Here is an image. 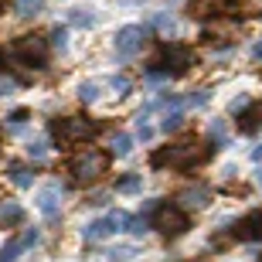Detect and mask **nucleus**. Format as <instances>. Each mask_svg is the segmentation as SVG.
<instances>
[{
    "mask_svg": "<svg viewBox=\"0 0 262 262\" xmlns=\"http://www.w3.org/2000/svg\"><path fill=\"white\" fill-rule=\"evenodd\" d=\"M252 160H262V143H259V146L252 150Z\"/></svg>",
    "mask_w": 262,
    "mask_h": 262,
    "instance_id": "obj_32",
    "label": "nucleus"
},
{
    "mask_svg": "<svg viewBox=\"0 0 262 262\" xmlns=\"http://www.w3.org/2000/svg\"><path fill=\"white\" fill-rule=\"evenodd\" d=\"M143 41H146V31L140 28V24H126V28H119V34H116V51L123 58H133L136 51L143 48Z\"/></svg>",
    "mask_w": 262,
    "mask_h": 262,
    "instance_id": "obj_6",
    "label": "nucleus"
},
{
    "mask_svg": "<svg viewBox=\"0 0 262 262\" xmlns=\"http://www.w3.org/2000/svg\"><path fill=\"white\" fill-rule=\"evenodd\" d=\"M24 119H28V113H24V109H17V113H14V116H10V123H14V126H20V123H24Z\"/></svg>",
    "mask_w": 262,
    "mask_h": 262,
    "instance_id": "obj_30",
    "label": "nucleus"
},
{
    "mask_svg": "<svg viewBox=\"0 0 262 262\" xmlns=\"http://www.w3.org/2000/svg\"><path fill=\"white\" fill-rule=\"evenodd\" d=\"M78 96L85 99V102H96V96H99V82H85V85H82V92H78Z\"/></svg>",
    "mask_w": 262,
    "mask_h": 262,
    "instance_id": "obj_22",
    "label": "nucleus"
},
{
    "mask_svg": "<svg viewBox=\"0 0 262 262\" xmlns=\"http://www.w3.org/2000/svg\"><path fill=\"white\" fill-rule=\"evenodd\" d=\"M38 208L45 218H58V208H61V187L58 184H48V187H41V194H38Z\"/></svg>",
    "mask_w": 262,
    "mask_h": 262,
    "instance_id": "obj_8",
    "label": "nucleus"
},
{
    "mask_svg": "<svg viewBox=\"0 0 262 262\" xmlns=\"http://www.w3.org/2000/svg\"><path fill=\"white\" fill-rule=\"evenodd\" d=\"M198 160V146L194 143H177V146H167L160 154H154V167H177V170H184Z\"/></svg>",
    "mask_w": 262,
    "mask_h": 262,
    "instance_id": "obj_3",
    "label": "nucleus"
},
{
    "mask_svg": "<svg viewBox=\"0 0 262 262\" xmlns=\"http://www.w3.org/2000/svg\"><path fill=\"white\" fill-rule=\"evenodd\" d=\"M181 119H184V116H181V113H167V116H164V123H160V126H164L167 133H170V129H177V126H181Z\"/></svg>",
    "mask_w": 262,
    "mask_h": 262,
    "instance_id": "obj_24",
    "label": "nucleus"
},
{
    "mask_svg": "<svg viewBox=\"0 0 262 262\" xmlns=\"http://www.w3.org/2000/svg\"><path fill=\"white\" fill-rule=\"evenodd\" d=\"M154 228H160L164 235H181L187 228V214L177 204H157L154 208Z\"/></svg>",
    "mask_w": 262,
    "mask_h": 262,
    "instance_id": "obj_2",
    "label": "nucleus"
},
{
    "mask_svg": "<svg viewBox=\"0 0 262 262\" xmlns=\"http://www.w3.org/2000/svg\"><path fill=\"white\" fill-rule=\"evenodd\" d=\"M14 92V78H0V96H10Z\"/></svg>",
    "mask_w": 262,
    "mask_h": 262,
    "instance_id": "obj_28",
    "label": "nucleus"
},
{
    "mask_svg": "<svg viewBox=\"0 0 262 262\" xmlns=\"http://www.w3.org/2000/svg\"><path fill=\"white\" fill-rule=\"evenodd\" d=\"M14 51H17V55L28 61L31 68H45V58H48V45H45V38L28 34V38L17 41V48H14Z\"/></svg>",
    "mask_w": 262,
    "mask_h": 262,
    "instance_id": "obj_5",
    "label": "nucleus"
},
{
    "mask_svg": "<svg viewBox=\"0 0 262 262\" xmlns=\"http://www.w3.org/2000/svg\"><path fill=\"white\" fill-rule=\"evenodd\" d=\"M252 58H262V41H259V45L252 48Z\"/></svg>",
    "mask_w": 262,
    "mask_h": 262,
    "instance_id": "obj_31",
    "label": "nucleus"
},
{
    "mask_svg": "<svg viewBox=\"0 0 262 262\" xmlns=\"http://www.w3.org/2000/svg\"><path fill=\"white\" fill-rule=\"evenodd\" d=\"M129 150H133V140H129L126 133L113 136V154H116V157H129Z\"/></svg>",
    "mask_w": 262,
    "mask_h": 262,
    "instance_id": "obj_19",
    "label": "nucleus"
},
{
    "mask_svg": "<svg viewBox=\"0 0 262 262\" xmlns=\"http://www.w3.org/2000/svg\"><path fill=\"white\" fill-rule=\"evenodd\" d=\"M34 242H38V232H34V228H28V232L20 235V238H14V242H10L7 249L0 252V262H14L20 252H24V249H28V245H34Z\"/></svg>",
    "mask_w": 262,
    "mask_h": 262,
    "instance_id": "obj_10",
    "label": "nucleus"
},
{
    "mask_svg": "<svg viewBox=\"0 0 262 262\" xmlns=\"http://www.w3.org/2000/svg\"><path fill=\"white\" fill-rule=\"evenodd\" d=\"M208 201H211V191L208 187H187V191H181L177 194V208L181 211H201V208H208Z\"/></svg>",
    "mask_w": 262,
    "mask_h": 262,
    "instance_id": "obj_7",
    "label": "nucleus"
},
{
    "mask_svg": "<svg viewBox=\"0 0 262 262\" xmlns=\"http://www.w3.org/2000/svg\"><path fill=\"white\" fill-rule=\"evenodd\" d=\"M20 222H24V208L17 201H0V228H10Z\"/></svg>",
    "mask_w": 262,
    "mask_h": 262,
    "instance_id": "obj_12",
    "label": "nucleus"
},
{
    "mask_svg": "<svg viewBox=\"0 0 262 262\" xmlns=\"http://www.w3.org/2000/svg\"><path fill=\"white\" fill-rule=\"evenodd\" d=\"M106 235H113V225H109V218H99V222H92L85 228V242H99Z\"/></svg>",
    "mask_w": 262,
    "mask_h": 262,
    "instance_id": "obj_15",
    "label": "nucleus"
},
{
    "mask_svg": "<svg viewBox=\"0 0 262 262\" xmlns=\"http://www.w3.org/2000/svg\"><path fill=\"white\" fill-rule=\"evenodd\" d=\"M51 45H55V48H65V45H68V41H65V31H61V28L51 31Z\"/></svg>",
    "mask_w": 262,
    "mask_h": 262,
    "instance_id": "obj_26",
    "label": "nucleus"
},
{
    "mask_svg": "<svg viewBox=\"0 0 262 262\" xmlns=\"http://www.w3.org/2000/svg\"><path fill=\"white\" fill-rule=\"evenodd\" d=\"M109 225H113V232H126L129 228V214L126 211H113L109 214Z\"/></svg>",
    "mask_w": 262,
    "mask_h": 262,
    "instance_id": "obj_20",
    "label": "nucleus"
},
{
    "mask_svg": "<svg viewBox=\"0 0 262 262\" xmlns=\"http://www.w3.org/2000/svg\"><path fill=\"white\" fill-rule=\"evenodd\" d=\"M211 136H214V140H228V133H225L222 123H211Z\"/></svg>",
    "mask_w": 262,
    "mask_h": 262,
    "instance_id": "obj_29",
    "label": "nucleus"
},
{
    "mask_svg": "<svg viewBox=\"0 0 262 262\" xmlns=\"http://www.w3.org/2000/svg\"><path fill=\"white\" fill-rule=\"evenodd\" d=\"M235 235L238 238H262V211H252V214H245L242 222H238V228H235Z\"/></svg>",
    "mask_w": 262,
    "mask_h": 262,
    "instance_id": "obj_11",
    "label": "nucleus"
},
{
    "mask_svg": "<svg viewBox=\"0 0 262 262\" xmlns=\"http://www.w3.org/2000/svg\"><path fill=\"white\" fill-rule=\"evenodd\" d=\"M154 28L160 31V34H167V38H170V34L177 31V24H174V17H170V14H154Z\"/></svg>",
    "mask_w": 262,
    "mask_h": 262,
    "instance_id": "obj_18",
    "label": "nucleus"
},
{
    "mask_svg": "<svg viewBox=\"0 0 262 262\" xmlns=\"http://www.w3.org/2000/svg\"><path fill=\"white\" fill-rule=\"evenodd\" d=\"M14 10H17V17L31 20V17H38L41 10H45V0H14Z\"/></svg>",
    "mask_w": 262,
    "mask_h": 262,
    "instance_id": "obj_14",
    "label": "nucleus"
},
{
    "mask_svg": "<svg viewBox=\"0 0 262 262\" xmlns=\"http://www.w3.org/2000/svg\"><path fill=\"white\" fill-rule=\"evenodd\" d=\"M109 85L116 89V96H126V92H129V82H126V78H123V75H119V78H113Z\"/></svg>",
    "mask_w": 262,
    "mask_h": 262,
    "instance_id": "obj_25",
    "label": "nucleus"
},
{
    "mask_svg": "<svg viewBox=\"0 0 262 262\" xmlns=\"http://www.w3.org/2000/svg\"><path fill=\"white\" fill-rule=\"evenodd\" d=\"M68 20H72L75 28H92V24H96V14H89L85 7H75L72 14H68Z\"/></svg>",
    "mask_w": 262,
    "mask_h": 262,
    "instance_id": "obj_17",
    "label": "nucleus"
},
{
    "mask_svg": "<svg viewBox=\"0 0 262 262\" xmlns=\"http://www.w3.org/2000/svg\"><path fill=\"white\" fill-rule=\"evenodd\" d=\"M187 68H191V48H184V45H170V48H167V72L184 75Z\"/></svg>",
    "mask_w": 262,
    "mask_h": 262,
    "instance_id": "obj_9",
    "label": "nucleus"
},
{
    "mask_svg": "<svg viewBox=\"0 0 262 262\" xmlns=\"http://www.w3.org/2000/svg\"><path fill=\"white\" fill-rule=\"evenodd\" d=\"M116 191H123V194H133V191H140V177L129 174V177H123V181H116Z\"/></svg>",
    "mask_w": 262,
    "mask_h": 262,
    "instance_id": "obj_21",
    "label": "nucleus"
},
{
    "mask_svg": "<svg viewBox=\"0 0 262 262\" xmlns=\"http://www.w3.org/2000/svg\"><path fill=\"white\" fill-rule=\"evenodd\" d=\"M238 129H242V133H259L262 129V102H252V106H249V113L238 119Z\"/></svg>",
    "mask_w": 262,
    "mask_h": 262,
    "instance_id": "obj_13",
    "label": "nucleus"
},
{
    "mask_svg": "<svg viewBox=\"0 0 262 262\" xmlns=\"http://www.w3.org/2000/svg\"><path fill=\"white\" fill-rule=\"evenodd\" d=\"M28 150H31V157H34V160H45V154H48V146H45V143H31Z\"/></svg>",
    "mask_w": 262,
    "mask_h": 262,
    "instance_id": "obj_27",
    "label": "nucleus"
},
{
    "mask_svg": "<svg viewBox=\"0 0 262 262\" xmlns=\"http://www.w3.org/2000/svg\"><path fill=\"white\" fill-rule=\"evenodd\" d=\"M51 133L58 136L61 143H75V140L92 136V133H96V126H92L89 119H82V116H68V119H61V123H51Z\"/></svg>",
    "mask_w": 262,
    "mask_h": 262,
    "instance_id": "obj_4",
    "label": "nucleus"
},
{
    "mask_svg": "<svg viewBox=\"0 0 262 262\" xmlns=\"http://www.w3.org/2000/svg\"><path fill=\"white\" fill-rule=\"evenodd\" d=\"M10 181H14L17 187H31V181H34V177H31V170L24 164H10Z\"/></svg>",
    "mask_w": 262,
    "mask_h": 262,
    "instance_id": "obj_16",
    "label": "nucleus"
},
{
    "mask_svg": "<svg viewBox=\"0 0 262 262\" xmlns=\"http://www.w3.org/2000/svg\"><path fill=\"white\" fill-rule=\"evenodd\" d=\"M0 65H4V55H0Z\"/></svg>",
    "mask_w": 262,
    "mask_h": 262,
    "instance_id": "obj_34",
    "label": "nucleus"
},
{
    "mask_svg": "<svg viewBox=\"0 0 262 262\" xmlns=\"http://www.w3.org/2000/svg\"><path fill=\"white\" fill-rule=\"evenodd\" d=\"M255 181H259V187H262V170H259V174H255Z\"/></svg>",
    "mask_w": 262,
    "mask_h": 262,
    "instance_id": "obj_33",
    "label": "nucleus"
},
{
    "mask_svg": "<svg viewBox=\"0 0 262 262\" xmlns=\"http://www.w3.org/2000/svg\"><path fill=\"white\" fill-rule=\"evenodd\" d=\"M72 174H75L78 184H89V181H99V177L106 174V154L96 150V146H89L82 154L72 157Z\"/></svg>",
    "mask_w": 262,
    "mask_h": 262,
    "instance_id": "obj_1",
    "label": "nucleus"
},
{
    "mask_svg": "<svg viewBox=\"0 0 262 262\" xmlns=\"http://www.w3.org/2000/svg\"><path fill=\"white\" fill-rule=\"evenodd\" d=\"M102 255H106V262H123L133 255V249H113V252H102Z\"/></svg>",
    "mask_w": 262,
    "mask_h": 262,
    "instance_id": "obj_23",
    "label": "nucleus"
}]
</instances>
